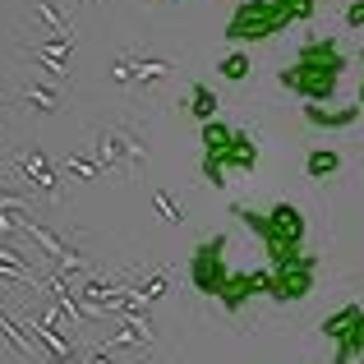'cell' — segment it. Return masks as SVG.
I'll use <instances>...</instances> for the list:
<instances>
[{
    "mask_svg": "<svg viewBox=\"0 0 364 364\" xmlns=\"http://www.w3.org/2000/svg\"><path fill=\"white\" fill-rule=\"evenodd\" d=\"M208 157H217L222 166H235V171H254L258 166V148L245 139V134H235V143L226 152H208Z\"/></svg>",
    "mask_w": 364,
    "mask_h": 364,
    "instance_id": "8992f818",
    "label": "cell"
},
{
    "mask_svg": "<svg viewBox=\"0 0 364 364\" xmlns=\"http://www.w3.org/2000/svg\"><path fill=\"white\" fill-rule=\"evenodd\" d=\"M277 5L286 9V18H291V23H295V18H309V14H314V0H277Z\"/></svg>",
    "mask_w": 364,
    "mask_h": 364,
    "instance_id": "8fae6325",
    "label": "cell"
},
{
    "mask_svg": "<svg viewBox=\"0 0 364 364\" xmlns=\"http://www.w3.org/2000/svg\"><path fill=\"white\" fill-rule=\"evenodd\" d=\"M360 60H364V51H360Z\"/></svg>",
    "mask_w": 364,
    "mask_h": 364,
    "instance_id": "2e32d148",
    "label": "cell"
},
{
    "mask_svg": "<svg viewBox=\"0 0 364 364\" xmlns=\"http://www.w3.org/2000/svg\"><path fill=\"white\" fill-rule=\"evenodd\" d=\"M267 286H272V267H267V272H235L231 282H226V291L217 295V300H222L231 314H240L249 295H254V291H267Z\"/></svg>",
    "mask_w": 364,
    "mask_h": 364,
    "instance_id": "277c9868",
    "label": "cell"
},
{
    "mask_svg": "<svg viewBox=\"0 0 364 364\" xmlns=\"http://www.w3.org/2000/svg\"><path fill=\"white\" fill-rule=\"evenodd\" d=\"M189 116H194L198 124L217 120V92L208 88V83H194V88H189Z\"/></svg>",
    "mask_w": 364,
    "mask_h": 364,
    "instance_id": "52a82bcc",
    "label": "cell"
},
{
    "mask_svg": "<svg viewBox=\"0 0 364 364\" xmlns=\"http://www.w3.org/2000/svg\"><path fill=\"white\" fill-rule=\"evenodd\" d=\"M309 286H314V254H300L295 263L272 267V286H267V295H272V300H304Z\"/></svg>",
    "mask_w": 364,
    "mask_h": 364,
    "instance_id": "3957f363",
    "label": "cell"
},
{
    "mask_svg": "<svg viewBox=\"0 0 364 364\" xmlns=\"http://www.w3.org/2000/svg\"><path fill=\"white\" fill-rule=\"evenodd\" d=\"M364 116L360 107H341V111H323L318 102H304V120L309 124H318V129H350Z\"/></svg>",
    "mask_w": 364,
    "mask_h": 364,
    "instance_id": "5b68a950",
    "label": "cell"
},
{
    "mask_svg": "<svg viewBox=\"0 0 364 364\" xmlns=\"http://www.w3.org/2000/svg\"><path fill=\"white\" fill-rule=\"evenodd\" d=\"M231 143H235V129H231V124H222V120H208L203 124V148L208 152H226Z\"/></svg>",
    "mask_w": 364,
    "mask_h": 364,
    "instance_id": "9c48e42d",
    "label": "cell"
},
{
    "mask_svg": "<svg viewBox=\"0 0 364 364\" xmlns=\"http://www.w3.org/2000/svg\"><path fill=\"white\" fill-rule=\"evenodd\" d=\"M346 28H364V0H355V5L346 9Z\"/></svg>",
    "mask_w": 364,
    "mask_h": 364,
    "instance_id": "4fadbf2b",
    "label": "cell"
},
{
    "mask_svg": "<svg viewBox=\"0 0 364 364\" xmlns=\"http://www.w3.org/2000/svg\"><path fill=\"white\" fill-rule=\"evenodd\" d=\"M245 5H272V0H245Z\"/></svg>",
    "mask_w": 364,
    "mask_h": 364,
    "instance_id": "5bb4252c",
    "label": "cell"
},
{
    "mask_svg": "<svg viewBox=\"0 0 364 364\" xmlns=\"http://www.w3.org/2000/svg\"><path fill=\"white\" fill-rule=\"evenodd\" d=\"M222 249H226V235H213V240H203L194 249V258H189V277H194L198 295H222L226 282H231Z\"/></svg>",
    "mask_w": 364,
    "mask_h": 364,
    "instance_id": "7a4b0ae2",
    "label": "cell"
},
{
    "mask_svg": "<svg viewBox=\"0 0 364 364\" xmlns=\"http://www.w3.org/2000/svg\"><path fill=\"white\" fill-rule=\"evenodd\" d=\"M360 111H364V79H360Z\"/></svg>",
    "mask_w": 364,
    "mask_h": 364,
    "instance_id": "9a60e30c",
    "label": "cell"
},
{
    "mask_svg": "<svg viewBox=\"0 0 364 364\" xmlns=\"http://www.w3.org/2000/svg\"><path fill=\"white\" fill-rule=\"evenodd\" d=\"M304 171H309L314 180L337 176V171H341V152H337V148H314L309 157H304Z\"/></svg>",
    "mask_w": 364,
    "mask_h": 364,
    "instance_id": "ba28073f",
    "label": "cell"
},
{
    "mask_svg": "<svg viewBox=\"0 0 364 364\" xmlns=\"http://www.w3.org/2000/svg\"><path fill=\"white\" fill-rule=\"evenodd\" d=\"M203 176L213 180V189H222V185H226V166H222L217 157H203Z\"/></svg>",
    "mask_w": 364,
    "mask_h": 364,
    "instance_id": "7c38bea8",
    "label": "cell"
},
{
    "mask_svg": "<svg viewBox=\"0 0 364 364\" xmlns=\"http://www.w3.org/2000/svg\"><path fill=\"white\" fill-rule=\"evenodd\" d=\"M217 74H222L226 83H240V79H249V55H245V51H226L222 60H217Z\"/></svg>",
    "mask_w": 364,
    "mask_h": 364,
    "instance_id": "30bf717a",
    "label": "cell"
},
{
    "mask_svg": "<svg viewBox=\"0 0 364 364\" xmlns=\"http://www.w3.org/2000/svg\"><path fill=\"white\" fill-rule=\"evenodd\" d=\"M282 28H291V18H286V9L277 5H240L235 9V18L226 23V42H267V37H277Z\"/></svg>",
    "mask_w": 364,
    "mask_h": 364,
    "instance_id": "6da1fadb",
    "label": "cell"
}]
</instances>
